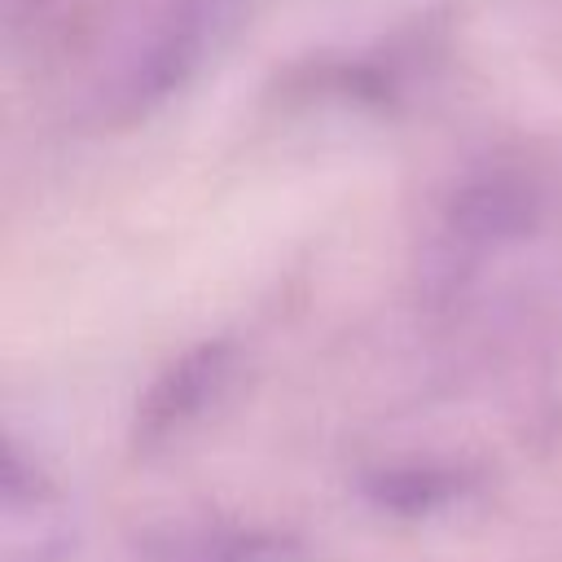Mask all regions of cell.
I'll list each match as a JSON object with an SVG mask.
<instances>
[{
	"label": "cell",
	"instance_id": "obj_1",
	"mask_svg": "<svg viewBox=\"0 0 562 562\" xmlns=\"http://www.w3.org/2000/svg\"><path fill=\"white\" fill-rule=\"evenodd\" d=\"M233 18V0H167L127 48L110 83V110L140 114L171 97L211 53Z\"/></svg>",
	"mask_w": 562,
	"mask_h": 562
},
{
	"label": "cell",
	"instance_id": "obj_2",
	"mask_svg": "<svg viewBox=\"0 0 562 562\" xmlns=\"http://www.w3.org/2000/svg\"><path fill=\"white\" fill-rule=\"evenodd\" d=\"M233 378V347L228 342H198L180 360H171L136 404V443L158 448L184 426H193L228 386Z\"/></svg>",
	"mask_w": 562,
	"mask_h": 562
},
{
	"label": "cell",
	"instance_id": "obj_3",
	"mask_svg": "<svg viewBox=\"0 0 562 562\" xmlns=\"http://www.w3.org/2000/svg\"><path fill=\"white\" fill-rule=\"evenodd\" d=\"M66 549V522L53 487L22 470V457H4V562H57Z\"/></svg>",
	"mask_w": 562,
	"mask_h": 562
},
{
	"label": "cell",
	"instance_id": "obj_4",
	"mask_svg": "<svg viewBox=\"0 0 562 562\" xmlns=\"http://www.w3.org/2000/svg\"><path fill=\"white\" fill-rule=\"evenodd\" d=\"M149 562H299V544L241 527H189L154 544Z\"/></svg>",
	"mask_w": 562,
	"mask_h": 562
},
{
	"label": "cell",
	"instance_id": "obj_5",
	"mask_svg": "<svg viewBox=\"0 0 562 562\" xmlns=\"http://www.w3.org/2000/svg\"><path fill=\"white\" fill-rule=\"evenodd\" d=\"M461 492V479L448 474V470H382L369 479V496L386 509H400V514H422V509H435L443 501H452Z\"/></svg>",
	"mask_w": 562,
	"mask_h": 562
}]
</instances>
